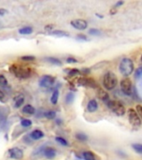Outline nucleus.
<instances>
[{"mask_svg": "<svg viewBox=\"0 0 142 160\" xmlns=\"http://www.w3.org/2000/svg\"><path fill=\"white\" fill-rule=\"evenodd\" d=\"M90 71V69H88V68H85V69H83L82 71H81V73H84V74H87V73H89Z\"/></svg>", "mask_w": 142, "mask_h": 160, "instance_id": "39", "label": "nucleus"}, {"mask_svg": "<svg viewBox=\"0 0 142 160\" xmlns=\"http://www.w3.org/2000/svg\"><path fill=\"white\" fill-rule=\"evenodd\" d=\"M44 155L49 159H52L56 156V150L51 147L45 148L44 149Z\"/></svg>", "mask_w": 142, "mask_h": 160, "instance_id": "13", "label": "nucleus"}, {"mask_svg": "<svg viewBox=\"0 0 142 160\" xmlns=\"http://www.w3.org/2000/svg\"><path fill=\"white\" fill-rule=\"evenodd\" d=\"M78 84L80 86H84L85 88H95L98 87L95 79H93L91 78H80L78 79Z\"/></svg>", "mask_w": 142, "mask_h": 160, "instance_id": "8", "label": "nucleus"}, {"mask_svg": "<svg viewBox=\"0 0 142 160\" xmlns=\"http://www.w3.org/2000/svg\"><path fill=\"white\" fill-rule=\"evenodd\" d=\"M52 34L58 37H69V33L62 30H55L54 32H52Z\"/></svg>", "mask_w": 142, "mask_h": 160, "instance_id": "22", "label": "nucleus"}, {"mask_svg": "<svg viewBox=\"0 0 142 160\" xmlns=\"http://www.w3.org/2000/svg\"><path fill=\"white\" fill-rule=\"evenodd\" d=\"M44 136H45V133L39 129L34 130V131H32L31 133H30V137H31V138L34 140L40 139V138H42Z\"/></svg>", "mask_w": 142, "mask_h": 160, "instance_id": "15", "label": "nucleus"}, {"mask_svg": "<svg viewBox=\"0 0 142 160\" xmlns=\"http://www.w3.org/2000/svg\"><path fill=\"white\" fill-rule=\"evenodd\" d=\"M89 33H90V35H95V36H99V35H100V31L99 29H97V28H90V30H89Z\"/></svg>", "mask_w": 142, "mask_h": 160, "instance_id": "30", "label": "nucleus"}, {"mask_svg": "<svg viewBox=\"0 0 142 160\" xmlns=\"http://www.w3.org/2000/svg\"><path fill=\"white\" fill-rule=\"evenodd\" d=\"M117 76L113 72H107L104 75V78H103V85H104L105 89H114L117 86Z\"/></svg>", "mask_w": 142, "mask_h": 160, "instance_id": "3", "label": "nucleus"}, {"mask_svg": "<svg viewBox=\"0 0 142 160\" xmlns=\"http://www.w3.org/2000/svg\"><path fill=\"white\" fill-rule=\"evenodd\" d=\"M135 110H136V112H137V113L139 114V116H140V119H141V121H142V105H140V104L136 105V107H135Z\"/></svg>", "mask_w": 142, "mask_h": 160, "instance_id": "33", "label": "nucleus"}, {"mask_svg": "<svg viewBox=\"0 0 142 160\" xmlns=\"http://www.w3.org/2000/svg\"><path fill=\"white\" fill-rule=\"evenodd\" d=\"M140 60H141V62H142V54H141V57H140Z\"/></svg>", "mask_w": 142, "mask_h": 160, "instance_id": "40", "label": "nucleus"}, {"mask_svg": "<svg viewBox=\"0 0 142 160\" xmlns=\"http://www.w3.org/2000/svg\"><path fill=\"white\" fill-rule=\"evenodd\" d=\"M99 104L95 99H90L87 104V110L90 112H94L98 109Z\"/></svg>", "mask_w": 142, "mask_h": 160, "instance_id": "14", "label": "nucleus"}, {"mask_svg": "<svg viewBox=\"0 0 142 160\" xmlns=\"http://www.w3.org/2000/svg\"><path fill=\"white\" fill-rule=\"evenodd\" d=\"M77 38L79 40H84V41H86V40H87V36L85 34H78Z\"/></svg>", "mask_w": 142, "mask_h": 160, "instance_id": "35", "label": "nucleus"}, {"mask_svg": "<svg viewBox=\"0 0 142 160\" xmlns=\"http://www.w3.org/2000/svg\"><path fill=\"white\" fill-rule=\"evenodd\" d=\"M55 77H53L51 75H44V76H42V77L40 78L39 84L40 87L46 88H50L51 86H53V84L55 83Z\"/></svg>", "mask_w": 142, "mask_h": 160, "instance_id": "7", "label": "nucleus"}, {"mask_svg": "<svg viewBox=\"0 0 142 160\" xmlns=\"http://www.w3.org/2000/svg\"><path fill=\"white\" fill-rule=\"evenodd\" d=\"M107 106L117 116H123L126 112L125 106L117 100H110L107 102Z\"/></svg>", "mask_w": 142, "mask_h": 160, "instance_id": "4", "label": "nucleus"}, {"mask_svg": "<svg viewBox=\"0 0 142 160\" xmlns=\"http://www.w3.org/2000/svg\"><path fill=\"white\" fill-rule=\"evenodd\" d=\"M4 100H5L4 92H2V91L0 90V101H1V102H4Z\"/></svg>", "mask_w": 142, "mask_h": 160, "instance_id": "36", "label": "nucleus"}, {"mask_svg": "<svg viewBox=\"0 0 142 160\" xmlns=\"http://www.w3.org/2000/svg\"><path fill=\"white\" fill-rule=\"evenodd\" d=\"M46 59H47L48 62H50V63H52V64L58 65V66H60V65H62V62H61L60 59L56 58L50 57V58H47Z\"/></svg>", "mask_w": 142, "mask_h": 160, "instance_id": "21", "label": "nucleus"}, {"mask_svg": "<svg viewBox=\"0 0 142 160\" xmlns=\"http://www.w3.org/2000/svg\"><path fill=\"white\" fill-rule=\"evenodd\" d=\"M123 3H124V2H123V1H118V2H116V3H115V8H119V7H120V6H121V5H122Z\"/></svg>", "mask_w": 142, "mask_h": 160, "instance_id": "38", "label": "nucleus"}, {"mask_svg": "<svg viewBox=\"0 0 142 160\" xmlns=\"http://www.w3.org/2000/svg\"><path fill=\"white\" fill-rule=\"evenodd\" d=\"M74 99H75V94L73 92H68L66 94V97H65V102L68 104H70L74 102Z\"/></svg>", "mask_w": 142, "mask_h": 160, "instance_id": "23", "label": "nucleus"}, {"mask_svg": "<svg viewBox=\"0 0 142 160\" xmlns=\"http://www.w3.org/2000/svg\"><path fill=\"white\" fill-rule=\"evenodd\" d=\"M24 98L23 97L22 95H19V96H18L14 100V107L16 108H18L24 104Z\"/></svg>", "mask_w": 142, "mask_h": 160, "instance_id": "18", "label": "nucleus"}, {"mask_svg": "<svg viewBox=\"0 0 142 160\" xmlns=\"http://www.w3.org/2000/svg\"><path fill=\"white\" fill-rule=\"evenodd\" d=\"M21 59L24 60V61H28V62H29V61H34V60H35V57L31 56V55H26V56H23V57L21 58Z\"/></svg>", "mask_w": 142, "mask_h": 160, "instance_id": "31", "label": "nucleus"}, {"mask_svg": "<svg viewBox=\"0 0 142 160\" xmlns=\"http://www.w3.org/2000/svg\"><path fill=\"white\" fill-rule=\"evenodd\" d=\"M67 74L70 77H75V76H77V75L81 74V71H80L77 68H71L68 71Z\"/></svg>", "mask_w": 142, "mask_h": 160, "instance_id": "24", "label": "nucleus"}, {"mask_svg": "<svg viewBox=\"0 0 142 160\" xmlns=\"http://www.w3.org/2000/svg\"><path fill=\"white\" fill-rule=\"evenodd\" d=\"M59 96H60V92L56 88V89L54 90V92H53L52 95H51V98H50V101H51L53 104H57L58 100H59Z\"/></svg>", "mask_w": 142, "mask_h": 160, "instance_id": "17", "label": "nucleus"}, {"mask_svg": "<svg viewBox=\"0 0 142 160\" xmlns=\"http://www.w3.org/2000/svg\"><path fill=\"white\" fill-rule=\"evenodd\" d=\"M119 70L124 77L130 76L134 71V62L129 58H124L120 62Z\"/></svg>", "mask_w": 142, "mask_h": 160, "instance_id": "2", "label": "nucleus"}, {"mask_svg": "<svg viewBox=\"0 0 142 160\" xmlns=\"http://www.w3.org/2000/svg\"><path fill=\"white\" fill-rule=\"evenodd\" d=\"M135 77L136 78H140L142 77V67L138 68L137 69L135 70Z\"/></svg>", "mask_w": 142, "mask_h": 160, "instance_id": "32", "label": "nucleus"}, {"mask_svg": "<svg viewBox=\"0 0 142 160\" xmlns=\"http://www.w3.org/2000/svg\"><path fill=\"white\" fill-rule=\"evenodd\" d=\"M18 32L22 35H29L33 32V28L31 27H24L18 30Z\"/></svg>", "mask_w": 142, "mask_h": 160, "instance_id": "19", "label": "nucleus"}, {"mask_svg": "<svg viewBox=\"0 0 142 160\" xmlns=\"http://www.w3.org/2000/svg\"><path fill=\"white\" fill-rule=\"evenodd\" d=\"M70 24L73 28L77 30H85L87 28L88 23L84 19H75L70 22Z\"/></svg>", "mask_w": 142, "mask_h": 160, "instance_id": "10", "label": "nucleus"}, {"mask_svg": "<svg viewBox=\"0 0 142 160\" xmlns=\"http://www.w3.org/2000/svg\"><path fill=\"white\" fill-rule=\"evenodd\" d=\"M55 140H56V142H59L62 146H68L69 145V142H67V140L62 137H56L55 138Z\"/></svg>", "mask_w": 142, "mask_h": 160, "instance_id": "26", "label": "nucleus"}, {"mask_svg": "<svg viewBox=\"0 0 142 160\" xmlns=\"http://www.w3.org/2000/svg\"><path fill=\"white\" fill-rule=\"evenodd\" d=\"M97 96L98 98L101 100V101H103V102H108L109 101H110V96H109V93H108L105 90L103 89V88H98Z\"/></svg>", "mask_w": 142, "mask_h": 160, "instance_id": "11", "label": "nucleus"}, {"mask_svg": "<svg viewBox=\"0 0 142 160\" xmlns=\"http://www.w3.org/2000/svg\"><path fill=\"white\" fill-rule=\"evenodd\" d=\"M128 118H129V122L132 127L139 128L141 125L142 121L136 112V110L133 109V108H130L128 110Z\"/></svg>", "mask_w": 142, "mask_h": 160, "instance_id": "5", "label": "nucleus"}, {"mask_svg": "<svg viewBox=\"0 0 142 160\" xmlns=\"http://www.w3.org/2000/svg\"><path fill=\"white\" fill-rule=\"evenodd\" d=\"M82 155L85 160H100L99 156L92 151H85Z\"/></svg>", "mask_w": 142, "mask_h": 160, "instance_id": "12", "label": "nucleus"}, {"mask_svg": "<svg viewBox=\"0 0 142 160\" xmlns=\"http://www.w3.org/2000/svg\"><path fill=\"white\" fill-rule=\"evenodd\" d=\"M8 155L11 158L20 160L24 157V152L19 148H12L8 149Z\"/></svg>", "mask_w": 142, "mask_h": 160, "instance_id": "9", "label": "nucleus"}, {"mask_svg": "<svg viewBox=\"0 0 142 160\" xmlns=\"http://www.w3.org/2000/svg\"><path fill=\"white\" fill-rule=\"evenodd\" d=\"M20 123H21V125H22L23 127L29 128L32 125V121L29 119H28V118H23V119L21 120Z\"/></svg>", "mask_w": 142, "mask_h": 160, "instance_id": "27", "label": "nucleus"}, {"mask_svg": "<svg viewBox=\"0 0 142 160\" xmlns=\"http://www.w3.org/2000/svg\"><path fill=\"white\" fill-rule=\"evenodd\" d=\"M120 89L125 95L131 96L133 92L132 82L129 78H125L120 82Z\"/></svg>", "mask_w": 142, "mask_h": 160, "instance_id": "6", "label": "nucleus"}, {"mask_svg": "<svg viewBox=\"0 0 142 160\" xmlns=\"http://www.w3.org/2000/svg\"><path fill=\"white\" fill-rule=\"evenodd\" d=\"M8 69H9V72L14 75L15 77L21 78V79L29 78L33 74L32 68L26 65L13 63V64L10 65Z\"/></svg>", "mask_w": 142, "mask_h": 160, "instance_id": "1", "label": "nucleus"}, {"mask_svg": "<svg viewBox=\"0 0 142 160\" xmlns=\"http://www.w3.org/2000/svg\"><path fill=\"white\" fill-rule=\"evenodd\" d=\"M6 13H8V10L5 8H0V16H3Z\"/></svg>", "mask_w": 142, "mask_h": 160, "instance_id": "37", "label": "nucleus"}, {"mask_svg": "<svg viewBox=\"0 0 142 160\" xmlns=\"http://www.w3.org/2000/svg\"><path fill=\"white\" fill-rule=\"evenodd\" d=\"M75 138L80 142H86L88 140V136L84 132H77L75 134Z\"/></svg>", "mask_w": 142, "mask_h": 160, "instance_id": "20", "label": "nucleus"}, {"mask_svg": "<svg viewBox=\"0 0 142 160\" xmlns=\"http://www.w3.org/2000/svg\"><path fill=\"white\" fill-rule=\"evenodd\" d=\"M132 148L135 150L137 153L142 154V144L141 143H133Z\"/></svg>", "mask_w": 142, "mask_h": 160, "instance_id": "25", "label": "nucleus"}, {"mask_svg": "<svg viewBox=\"0 0 142 160\" xmlns=\"http://www.w3.org/2000/svg\"><path fill=\"white\" fill-rule=\"evenodd\" d=\"M8 86V80L3 75L0 74V87L4 88Z\"/></svg>", "mask_w": 142, "mask_h": 160, "instance_id": "29", "label": "nucleus"}, {"mask_svg": "<svg viewBox=\"0 0 142 160\" xmlns=\"http://www.w3.org/2000/svg\"><path fill=\"white\" fill-rule=\"evenodd\" d=\"M23 112L28 115H33L35 113V108L32 105L27 104L23 107Z\"/></svg>", "mask_w": 142, "mask_h": 160, "instance_id": "16", "label": "nucleus"}, {"mask_svg": "<svg viewBox=\"0 0 142 160\" xmlns=\"http://www.w3.org/2000/svg\"><path fill=\"white\" fill-rule=\"evenodd\" d=\"M66 62L68 63H76V62H78V60L75 59V58H68L66 59Z\"/></svg>", "mask_w": 142, "mask_h": 160, "instance_id": "34", "label": "nucleus"}, {"mask_svg": "<svg viewBox=\"0 0 142 160\" xmlns=\"http://www.w3.org/2000/svg\"><path fill=\"white\" fill-rule=\"evenodd\" d=\"M45 116L49 119H54L56 116V112L55 111H52V110H50V111H48V112H45Z\"/></svg>", "mask_w": 142, "mask_h": 160, "instance_id": "28", "label": "nucleus"}]
</instances>
